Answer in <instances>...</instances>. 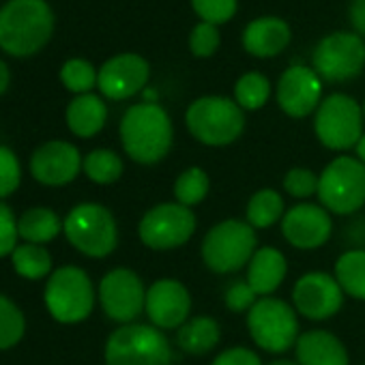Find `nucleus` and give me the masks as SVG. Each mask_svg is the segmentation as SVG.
Segmentation results:
<instances>
[{
    "label": "nucleus",
    "instance_id": "nucleus-44",
    "mask_svg": "<svg viewBox=\"0 0 365 365\" xmlns=\"http://www.w3.org/2000/svg\"><path fill=\"white\" fill-rule=\"evenodd\" d=\"M354 150H356V159H359L361 163H365V133H363V135H361V140L356 142Z\"/></svg>",
    "mask_w": 365,
    "mask_h": 365
},
{
    "label": "nucleus",
    "instance_id": "nucleus-32",
    "mask_svg": "<svg viewBox=\"0 0 365 365\" xmlns=\"http://www.w3.org/2000/svg\"><path fill=\"white\" fill-rule=\"evenodd\" d=\"M97 76H99V71H95V67L84 58H71L61 69L63 84L71 93H78V95L91 93V88L97 86Z\"/></svg>",
    "mask_w": 365,
    "mask_h": 365
},
{
    "label": "nucleus",
    "instance_id": "nucleus-36",
    "mask_svg": "<svg viewBox=\"0 0 365 365\" xmlns=\"http://www.w3.org/2000/svg\"><path fill=\"white\" fill-rule=\"evenodd\" d=\"M284 190L292 198H309L318 194V176L307 168H292L284 176Z\"/></svg>",
    "mask_w": 365,
    "mask_h": 365
},
{
    "label": "nucleus",
    "instance_id": "nucleus-4",
    "mask_svg": "<svg viewBox=\"0 0 365 365\" xmlns=\"http://www.w3.org/2000/svg\"><path fill=\"white\" fill-rule=\"evenodd\" d=\"M106 365H172V346L153 324H123L106 344Z\"/></svg>",
    "mask_w": 365,
    "mask_h": 365
},
{
    "label": "nucleus",
    "instance_id": "nucleus-34",
    "mask_svg": "<svg viewBox=\"0 0 365 365\" xmlns=\"http://www.w3.org/2000/svg\"><path fill=\"white\" fill-rule=\"evenodd\" d=\"M192 7L202 22L220 26L235 18L239 0H192Z\"/></svg>",
    "mask_w": 365,
    "mask_h": 365
},
{
    "label": "nucleus",
    "instance_id": "nucleus-18",
    "mask_svg": "<svg viewBox=\"0 0 365 365\" xmlns=\"http://www.w3.org/2000/svg\"><path fill=\"white\" fill-rule=\"evenodd\" d=\"M148 76L150 67L146 58L140 54H118L103 63L97 76V86L103 97L123 101L144 91Z\"/></svg>",
    "mask_w": 365,
    "mask_h": 365
},
{
    "label": "nucleus",
    "instance_id": "nucleus-16",
    "mask_svg": "<svg viewBox=\"0 0 365 365\" xmlns=\"http://www.w3.org/2000/svg\"><path fill=\"white\" fill-rule=\"evenodd\" d=\"M144 312L157 329H180L192 312V294L178 279H159L146 290Z\"/></svg>",
    "mask_w": 365,
    "mask_h": 365
},
{
    "label": "nucleus",
    "instance_id": "nucleus-33",
    "mask_svg": "<svg viewBox=\"0 0 365 365\" xmlns=\"http://www.w3.org/2000/svg\"><path fill=\"white\" fill-rule=\"evenodd\" d=\"M24 335V316L16 303L0 294V350L16 346Z\"/></svg>",
    "mask_w": 365,
    "mask_h": 365
},
{
    "label": "nucleus",
    "instance_id": "nucleus-19",
    "mask_svg": "<svg viewBox=\"0 0 365 365\" xmlns=\"http://www.w3.org/2000/svg\"><path fill=\"white\" fill-rule=\"evenodd\" d=\"M82 163L84 161L80 157V150L73 144L52 140L35 150L31 159V172L43 185L58 187L67 185V182H71L78 176Z\"/></svg>",
    "mask_w": 365,
    "mask_h": 365
},
{
    "label": "nucleus",
    "instance_id": "nucleus-38",
    "mask_svg": "<svg viewBox=\"0 0 365 365\" xmlns=\"http://www.w3.org/2000/svg\"><path fill=\"white\" fill-rule=\"evenodd\" d=\"M258 301V294L254 292V288L245 282H232L228 288H226V294H224V303L230 312L235 314H243V312H250Z\"/></svg>",
    "mask_w": 365,
    "mask_h": 365
},
{
    "label": "nucleus",
    "instance_id": "nucleus-15",
    "mask_svg": "<svg viewBox=\"0 0 365 365\" xmlns=\"http://www.w3.org/2000/svg\"><path fill=\"white\" fill-rule=\"evenodd\" d=\"M277 103L290 118L309 116L322 103V80L312 67H288L277 82Z\"/></svg>",
    "mask_w": 365,
    "mask_h": 365
},
{
    "label": "nucleus",
    "instance_id": "nucleus-30",
    "mask_svg": "<svg viewBox=\"0 0 365 365\" xmlns=\"http://www.w3.org/2000/svg\"><path fill=\"white\" fill-rule=\"evenodd\" d=\"M86 176L93 182H99V185H110V182L118 180L123 174V159L108 148H97L93 153H88L84 157L82 163Z\"/></svg>",
    "mask_w": 365,
    "mask_h": 365
},
{
    "label": "nucleus",
    "instance_id": "nucleus-27",
    "mask_svg": "<svg viewBox=\"0 0 365 365\" xmlns=\"http://www.w3.org/2000/svg\"><path fill=\"white\" fill-rule=\"evenodd\" d=\"M284 217V200L275 190H260L247 202V224L254 230H267Z\"/></svg>",
    "mask_w": 365,
    "mask_h": 365
},
{
    "label": "nucleus",
    "instance_id": "nucleus-25",
    "mask_svg": "<svg viewBox=\"0 0 365 365\" xmlns=\"http://www.w3.org/2000/svg\"><path fill=\"white\" fill-rule=\"evenodd\" d=\"M335 279L344 294L365 301V252L348 250L335 262Z\"/></svg>",
    "mask_w": 365,
    "mask_h": 365
},
{
    "label": "nucleus",
    "instance_id": "nucleus-13",
    "mask_svg": "<svg viewBox=\"0 0 365 365\" xmlns=\"http://www.w3.org/2000/svg\"><path fill=\"white\" fill-rule=\"evenodd\" d=\"M99 301L108 318L131 324L146 303V290L138 273L131 269H114L99 284Z\"/></svg>",
    "mask_w": 365,
    "mask_h": 365
},
{
    "label": "nucleus",
    "instance_id": "nucleus-37",
    "mask_svg": "<svg viewBox=\"0 0 365 365\" xmlns=\"http://www.w3.org/2000/svg\"><path fill=\"white\" fill-rule=\"evenodd\" d=\"M20 161L7 146H0V198L11 196L20 185Z\"/></svg>",
    "mask_w": 365,
    "mask_h": 365
},
{
    "label": "nucleus",
    "instance_id": "nucleus-5",
    "mask_svg": "<svg viewBox=\"0 0 365 365\" xmlns=\"http://www.w3.org/2000/svg\"><path fill=\"white\" fill-rule=\"evenodd\" d=\"M320 205L335 215H354L365 205V163L356 157H335L318 174Z\"/></svg>",
    "mask_w": 365,
    "mask_h": 365
},
{
    "label": "nucleus",
    "instance_id": "nucleus-47",
    "mask_svg": "<svg viewBox=\"0 0 365 365\" xmlns=\"http://www.w3.org/2000/svg\"><path fill=\"white\" fill-rule=\"evenodd\" d=\"M363 114H365V103H363Z\"/></svg>",
    "mask_w": 365,
    "mask_h": 365
},
{
    "label": "nucleus",
    "instance_id": "nucleus-35",
    "mask_svg": "<svg viewBox=\"0 0 365 365\" xmlns=\"http://www.w3.org/2000/svg\"><path fill=\"white\" fill-rule=\"evenodd\" d=\"M222 43V35H220V29L215 24H209V22H200L194 26L192 35H190V50L194 56L198 58H209L217 52Z\"/></svg>",
    "mask_w": 365,
    "mask_h": 365
},
{
    "label": "nucleus",
    "instance_id": "nucleus-10",
    "mask_svg": "<svg viewBox=\"0 0 365 365\" xmlns=\"http://www.w3.org/2000/svg\"><path fill=\"white\" fill-rule=\"evenodd\" d=\"M365 67V43L356 33L337 31L318 41L312 54V69L322 82L341 84L354 80Z\"/></svg>",
    "mask_w": 365,
    "mask_h": 365
},
{
    "label": "nucleus",
    "instance_id": "nucleus-26",
    "mask_svg": "<svg viewBox=\"0 0 365 365\" xmlns=\"http://www.w3.org/2000/svg\"><path fill=\"white\" fill-rule=\"evenodd\" d=\"M61 228H63V224H61L58 215L50 209H43V207L26 211L18 222L20 237L33 245H41V243L52 241L61 232Z\"/></svg>",
    "mask_w": 365,
    "mask_h": 365
},
{
    "label": "nucleus",
    "instance_id": "nucleus-21",
    "mask_svg": "<svg viewBox=\"0 0 365 365\" xmlns=\"http://www.w3.org/2000/svg\"><path fill=\"white\" fill-rule=\"evenodd\" d=\"M294 350L299 365H348V352L341 339L322 329L299 335Z\"/></svg>",
    "mask_w": 365,
    "mask_h": 365
},
{
    "label": "nucleus",
    "instance_id": "nucleus-23",
    "mask_svg": "<svg viewBox=\"0 0 365 365\" xmlns=\"http://www.w3.org/2000/svg\"><path fill=\"white\" fill-rule=\"evenodd\" d=\"M106 118H108V108L103 99L93 93L78 95L67 108V125L80 138L97 135L103 129Z\"/></svg>",
    "mask_w": 365,
    "mask_h": 365
},
{
    "label": "nucleus",
    "instance_id": "nucleus-45",
    "mask_svg": "<svg viewBox=\"0 0 365 365\" xmlns=\"http://www.w3.org/2000/svg\"><path fill=\"white\" fill-rule=\"evenodd\" d=\"M144 99H146V103H157V93L155 91H144Z\"/></svg>",
    "mask_w": 365,
    "mask_h": 365
},
{
    "label": "nucleus",
    "instance_id": "nucleus-8",
    "mask_svg": "<svg viewBox=\"0 0 365 365\" xmlns=\"http://www.w3.org/2000/svg\"><path fill=\"white\" fill-rule=\"evenodd\" d=\"M247 329L256 346L282 354L299 339V318L292 305L282 299L260 297L247 312Z\"/></svg>",
    "mask_w": 365,
    "mask_h": 365
},
{
    "label": "nucleus",
    "instance_id": "nucleus-7",
    "mask_svg": "<svg viewBox=\"0 0 365 365\" xmlns=\"http://www.w3.org/2000/svg\"><path fill=\"white\" fill-rule=\"evenodd\" d=\"M63 230L69 243L91 258H106L116 250L118 228L114 215L95 202H84L71 209L67 215Z\"/></svg>",
    "mask_w": 365,
    "mask_h": 365
},
{
    "label": "nucleus",
    "instance_id": "nucleus-6",
    "mask_svg": "<svg viewBox=\"0 0 365 365\" xmlns=\"http://www.w3.org/2000/svg\"><path fill=\"white\" fill-rule=\"evenodd\" d=\"M200 254L213 273H237L256 254V230L247 222L224 220L207 232Z\"/></svg>",
    "mask_w": 365,
    "mask_h": 365
},
{
    "label": "nucleus",
    "instance_id": "nucleus-46",
    "mask_svg": "<svg viewBox=\"0 0 365 365\" xmlns=\"http://www.w3.org/2000/svg\"><path fill=\"white\" fill-rule=\"evenodd\" d=\"M269 365H299V363H294V361H286V359H282V361H273V363H269Z\"/></svg>",
    "mask_w": 365,
    "mask_h": 365
},
{
    "label": "nucleus",
    "instance_id": "nucleus-20",
    "mask_svg": "<svg viewBox=\"0 0 365 365\" xmlns=\"http://www.w3.org/2000/svg\"><path fill=\"white\" fill-rule=\"evenodd\" d=\"M292 39L290 26L279 18H258L243 31V48L256 58H273L282 54Z\"/></svg>",
    "mask_w": 365,
    "mask_h": 365
},
{
    "label": "nucleus",
    "instance_id": "nucleus-17",
    "mask_svg": "<svg viewBox=\"0 0 365 365\" xmlns=\"http://www.w3.org/2000/svg\"><path fill=\"white\" fill-rule=\"evenodd\" d=\"M333 232V222L322 205H297L282 217V235L297 250H318Z\"/></svg>",
    "mask_w": 365,
    "mask_h": 365
},
{
    "label": "nucleus",
    "instance_id": "nucleus-14",
    "mask_svg": "<svg viewBox=\"0 0 365 365\" xmlns=\"http://www.w3.org/2000/svg\"><path fill=\"white\" fill-rule=\"evenodd\" d=\"M294 309L309 320H327L341 309L344 290L335 275L312 271L297 279L292 288Z\"/></svg>",
    "mask_w": 365,
    "mask_h": 365
},
{
    "label": "nucleus",
    "instance_id": "nucleus-29",
    "mask_svg": "<svg viewBox=\"0 0 365 365\" xmlns=\"http://www.w3.org/2000/svg\"><path fill=\"white\" fill-rule=\"evenodd\" d=\"M271 97V82L258 71L243 73L235 84V101L241 110H260Z\"/></svg>",
    "mask_w": 365,
    "mask_h": 365
},
{
    "label": "nucleus",
    "instance_id": "nucleus-1",
    "mask_svg": "<svg viewBox=\"0 0 365 365\" xmlns=\"http://www.w3.org/2000/svg\"><path fill=\"white\" fill-rule=\"evenodd\" d=\"M172 120L159 103H135L120 120V142L125 153L144 165L161 161L172 148Z\"/></svg>",
    "mask_w": 365,
    "mask_h": 365
},
{
    "label": "nucleus",
    "instance_id": "nucleus-9",
    "mask_svg": "<svg viewBox=\"0 0 365 365\" xmlns=\"http://www.w3.org/2000/svg\"><path fill=\"white\" fill-rule=\"evenodd\" d=\"M314 131L329 150H348L363 135V108L344 93L322 99L314 114Z\"/></svg>",
    "mask_w": 365,
    "mask_h": 365
},
{
    "label": "nucleus",
    "instance_id": "nucleus-2",
    "mask_svg": "<svg viewBox=\"0 0 365 365\" xmlns=\"http://www.w3.org/2000/svg\"><path fill=\"white\" fill-rule=\"evenodd\" d=\"M54 16L46 0H9L0 9V48L11 56H31L52 37Z\"/></svg>",
    "mask_w": 365,
    "mask_h": 365
},
{
    "label": "nucleus",
    "instance_id": "nucleus-43",
    "mask_svg": "<svg viewBox=\"0 0 365 365\" xmlns=\"http://www.w3.org/2000/svg\"><path fill=\"white\" fill-rule=\"evenodd\" d=\"M9 82H11V71L3 61H0V95L9 88Z\"/></svg>",
    "mask_w": 365,
    "mask_h": 365
},
{
    "label": "nucleus",
    "instance_id": "nucleus-39",
    "mask_svg": "<svg viewBox=\"0 0 365 365\" xmlns=\"http://www.w3.org/2000/svg\"><path fill=\"white\" fill-rule=\"evenodd\" d=\"M18 222L7 205L0 202V258L9 256L16 252V241H18Z\"/></svg>",
    "mask_w": 365,
    "mask_h": 365
},
{
    "label": "nucleus",
    "instance_id": "nucleus-11",
    "mask_svg": "<svg viewBox=\"0 0 365 365\" xmlns=\"http://www.w3.org/2000/svg\"><path fill=\"white\" fill-rule=\"evenodd\" d=\"M46 305L50 314L65 324L88 318L95 305V290L86 271L80 267H63L54 271L46 286Z\"/></svg>",
    "mask_w": 365,
    "mask_h": 365
},
{
    "label": "nucleus",
    "instance_id": "nucleus-42",
    "mask_svg": "<svg viewBox=\"0 0 365 365\" xmlns=\"http://www.w3.org/2000/svg\"><path fill=\"white\" fill-rule=\"evenodd\" d=\"M348 18L356 35L365 37V0H352L348 9Z\"/></svg>",
    "mask_w": 365,
    "mask_h": 365
},
{
    "label": "nucleus",
    "instance_id": "nucleus-3",
    "mask_svg": "<svg viewBox=\"0 0 365 365\" xmlns=\"http://www.w3.org/2000/svg\"><path fill=\"white\" fill-rule=\"evenodd\" d=\"M187 131L207 146H228L245 129V114L237 101L220 95L196 99L185 112Z\"/></svg>",
    "mask_w": 365,
    "mask_h": 365
},
{
    "label": "nucleus",
    "instance_id": "nucleus-40",
    "mask_svg": "<svg viewBox=\"0 0 365 365\" xmlns=\"http://www.w3.org/2000/svg\"><path fill=\"white\" fill-rule=\"evenodd\" d=\"M211 365H262V361L252 348L235 346V348H228L222 354H217Z\"/></svg>",
    "mask_w": 365,
    "mask_h": 365
},
{
    "label": "nucleus",
    "instance_id": "nucleus-41",
    "mask_svg": "<svg viewBox=\"0 0 365 365\" xmlns=\"http://www.w3.org/2000/svg\"><path fill=\"white\" fill-rule=\"evenodd\" d=\"M341 237L350 250L365 252V215H354L341 230Z\"/></svg>",
    "mask_w": 365,
    "mask_h": 365
},
{
    "label": "nucleus",
    "instance_id": "nucleus-24",
    "mask_svg": "<svg viewBox=\"0 0 365 365\" xmlns=\"http://www.w3.org/2000/svg\"><path fill=\"white\" fill-rule=\"evenodd\" d=\"M222 339L220 322L211 316H196L187 320L176 333V344L182 352L187 354H207L211 352Z\"/></svg>",
    "mask_w": 365,
    "mask_h": 365
},
{
    "label": "nucleus",
    "instance_id": "nucleus-22",
    "mask_svg": "<svg viewBox=\"0 0 365 365\" xmlns=\"http://www.w3.org/2000/svg\"><path fill=\"white\" fill-rule=\"evenodd\" d=\"M288 273V262L284 254L275 247H260L247 264V284L258 297L275 292Z\"/></svg>",
    "mask_w": 365,
    "mask_h": 365
},
{
    "label": "nucleus",
    "instance_id": "nucleus-31",
    "mask_svg": "<svg viewBox=\"0 0 365 365\" xmlns=\"http://www.w3.org/2000/svg\"><path fill=\"white\" fill-rule=\"evenodd\" d=\"M11 260H14L16 271L26 279H41L52 269V258L48 250L41 245H33V243L16 247Z\"/></svg>",
    "mask_w": 365,
    "mask_h": 365
},
{
    "label": "nucleus",
    "instance_id": "nucleus-28",
    "mask_svg": "<svg viewBox=\"0 0 365 365\" xmlns=\"http://www.w3.org/2000/svg\"><path fill=\"white\" fill-rule=\"evenodd\" d=\"M209 187H211L209 174L202 168L192 165L187 170H182L178 178L174 180V198L178 205L192 209L207 198Z\"/></svg>",
    "mask_w": 365,
    "mask_h": 365
},
{
    "label": "nucleus",
    "instance_id": "nucleus-12",
    "mask_svg": "<svg viewBox=\"0 0 365 365\" xmlns=\"http://www.w3.org/2000/svg\"><path fill=\"white\" fill-rule=\"evenodd\" d=\"M196 232V215L178 202H163L146 211L138 226L140 241L148 250L165 252L185 245Z\"/></svg>",
    "mask_w": 365,
    "mask_h": 365
}]
</instances>
